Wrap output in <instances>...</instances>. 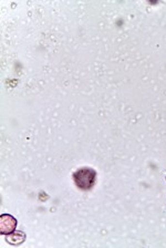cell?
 Wrapping results in <instances>:
<instances>
[{
    "instance_id": "obj_1",
    "label": "cell",
    "mask_w": 166,
    "mask_h": 248,
    "mask_svg": "<svg viewBox=\"0 0 166 248\" xmlns=\"http://www.w3.org/2000/svg\"><path fill=\"white\" fill-rule=\"evenodd\" d=\"M72 178L81 191H90L96 183V172L91 168H81L73 173Z\"/></svg>"
},
{
    "instance_id": "obj_2",
    "label": "cell",
    "mask_w": 166,
    "mask_h": 248,
    "mask_svg": "<svg viewBox=\"0 0 166 248\" xmlns=\"http://www.w3.org/2000/svg\"><path fill=\"white\" fill-rule=\"evenodd\" d=\"M18 220L10 214H1L0 216V234L8 235L16 231Z\"/></svg>"
},
{
    "instance_id": "obj_3",
    "label": "cell",
    "mask_w": 166,
    "mask_h": 248,
    "mask_svg": "<svg viewBox=\"0 0 166 248\" xmlns=\"http://www.w3.org/2000/svg\"><path fill=\"white\" fill-rule=\"evenodd\" d=\"M26 240V234L20 231H15L10 234L6 235V242L13 246L21 245Z\"/></svg>"
}]
</instances>
